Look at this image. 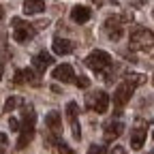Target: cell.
Segmentation results:
<instances>
[{
  "mask_svg": "<svg viewBox=\"0 0 154 154\" xmlns=\"http://www.w3.org/2000/svg\"><path fill=\"white\" fill-rule=\"evenodd\" d=\"M34 126H36V113L32 105H22V128H19V139L17 150H24L32 137H34Z\"/></svg>",
  "mask_w": 154,
  "mask_h": 154,
  "instance_id": "1",
  "label": "cell"
},
{
  "mask_svg": "<svg viewBox=\"0 0 154 154\" xmlns=\"http://www.w3.org/2000/svg\"><path fill=\"white\" fill-rule=\"evenodd\" d=\"M128 43L137 51H148L154 47V32L148 28H141V26H135L128 34Z\"/></svg>",
  "mask_w": 154,
  "mask_h": 154,
  "instance_id": "2",
  "label": "cell"
},
{
  "mask_svg": "<svg viewBox=\"0 0 154 154\" xmlns=\"http://www.w3.org/2000/svg\"><path fill=\"white\" fill-rule=\"evenodd\" d=\"M11 26H13V41L15 43H28L34 38L36 30L34 26H30L28 22H24L22 17H13L11 19Z\"/></svg>",
  "mask_w": 154,
  "mask_h": 154,
  "instance_id": "3",
  "label": "cell"
},
{
  "mask_svg": "<svg viewBox=\"0 0 154 154\" xmlns=\"http://www.w3.org/2000/svg\"><path fill=\"white\" fill-rule=\"evenodd\" d=\"M86 64L96 73H105L111 66V56L105 49H92L88 54V58H86Z\"/></svg>",
  "mask_w": 154,
  "mask_h": 154,
  "instance_id": "4",
  "label": "cell"
},
{
  "mask_svg": "<svg viewBox=\"0 0 154 154\" xmlns=\"http://www.w3.org/2000/svg\"><path fill=\"white\" fill-rule=\"evenodd\" d=\"M86 105H88V109H92L96 113H105L109 109V96L103 90H92L86 94Z\"/></svg>",
  "mask_w": 154,
  "mask_h": 154,
  "instance_id": "5",
  "label": "cell"
},
{
  "mask_svg": "<svg viewBox=\"0 0 154 154\" xmlns=\"http://www.w3.org/2000/svg\"><path fill=\"white\" fill-rule=\"evenodd\" d=\"M146 139H148V124L143 120H137L135 126H133V131H131V148L133 150H141Z\"/></svg>",
  "mask_w": 154,
  "mask_h": 154,
  "instance_id": "6",
  "label": "cell"
},
{
  "mask_svg": "<svg viewBox=\"0 0 154 154\" xmlns=\"http://www.w3.org/2000/svg\"><path fill=\"white\" fill-rule=\"evenodd\" d=\"M133 90H135V86H131L128 82H124V84H120L118 88H116V92H113V105H116V109H118V113H120L122 107L131 101Z\"/></svg>",
  "mask_w": 154,
  "mask_h": 154,
  "instance_id": "7",
  "label": "cell"
},
{
  "mask_svg": "<svg viewBox=\"0 0 154 154\" xmlns=\"http://www.w3.org/2000/svg\"><path fill=\"white\" fill-rule=\"evenodd\" d=\"M36 69H19L13 77V84L15 86H22V84H30V86H38L41 84V77L36 75Z\"/></svg>",
  "mask_w": 154,
  "mask_h": 154,
  "instance_id": "8",
  "label": "cell"
},
{
  "mask_svg": "<svg viewBox=\"0 0 154 154\" xmlns=\"http://www.w3.org/2000/svg\"><path fill=\"white\" fill-rule=\"evenodd\" d=\"M66 118H69V124H71V133L75 139H82V128H79V118H77V103L75 101H69L66 103Z\"/></svg>",
  "mask_w": 154,
  "mask_h": 154,
  "instance_id": "9",
  "label": "cell"
},
{
  "mask_svg": "<svg viewBox=\"0 0 154 154\" xmlns=\"http://www.w3.org/2000/svg\"><path fill=\"white\" fill-rule=\"evenodd\" d=\"M51 77H54L56 82H62V84H71V82L75 84V79H77L71 64H58V66L51 71Z\"/></svg>",
  "mask_w": 154,
  "mask_h": 154,
  "instance_id": "10",
  "label": "cell"
},
{
  "mask_svg": "<svg viewBox=\"0 0 154 154\" xmlns=\"http://www.w3.org/2000/svg\"><path fill=\"white\" fill-rule=\"evenodd\" d=\"M122 22H124V19L113 17V15L105 19V34H107V38H111V41H118V38L122 36Z\"/></svg>",
  "mask_w": 154,
  "mask_h": 154,
  "instance_id": "11",
  "label": "cell"
},
{
  "mask_svg": "<svg viewBox=\"0 0 154 154\" xmlns=\"http://www.w3.org/2000/svg\"><path fill=\"white\" fill-rule=\"evenodd\" d=\"M45 124H47V128H49V133H51V137L60 139V135H62V122H60V113H58V111H49V113L45 116Z\"/></svg>",
  "mask_w": 154,
  "mask_h": 154,
  "instance_id": "12",
  "label": "cell"
},
{
  "mask_svg": "<svg viewBox=\"0 0 154 154\" xmlns=\"http://www.w3.org/2000/svg\"><path fill=\"white\" fill-rule=\"evenodd\" d=\"M54 64V56L51 54H47V51H38V54H34L32 56V69H36L38 73H43L47 66H51Z\"/></svg>",
  "mask_w": 154,
  "mask_h": 154,
  "instance_id": "13",
  "label": "cell"
},
{
  "mask_svg": "<svg viewBox=\"0 0 154 154\" xmlns=\"http://www.w3.org/2000/svg\"><path fill=\"white\" fill-rule=\"evenodd\" d=\"M105 141H113V139H118L120 135L124 133V124L120 122V120H109L107 124H105Z\"/></svg>",
  "mask_w": 154,
  "mask_h": 154,
  "instance_id": "14",
  "label": "cell"
},
{
  "mask_svg": "<svg viewBox=\"0 0 154 154\" xmlns=\"http://www.w3.org/2000/svg\"><path fill=\"white\" fill-rule=\"evenodd\" d=\"M51 49H54V54L66 56V54H73L75 43H73V41H69V38H60V36H56V38H54V43H51Z\"/></svg>",
  "mask_w": 154,
  "mask_h": 154,
  "instance_id": "15",
  "label": "cell"
},
{
  "mask_svg": "<svg viewBox=\"0 0 154 154\" xmlns=\"http://www.w3.org/2000/svg\"><path fill=\"white\" fill-rule=\"evenodd\" d=\"M90 9L88 7H73L71 9V19H73V22L75 24H86L88 22V19H90Z\"/></svg>",
  "mask_w": 154,
  "mask_h": 154,
  "instance_id": "16",
  "label": "cell"
},
{
  "mask_svg": "<svg viewBox=\"0 0 154 154\" xmlns=\"http://www.w3.org/2000/svg\"><path fill=\"white\" fill-rule=\"evenodd\" d=\"M45 11V2L43 0H26L24 2V13L26 15H38Z\"/></svg>",
  "mask_w": 154,
  "mask_h": 154,
  "instance_id": "17",
  "label": "cell"
},
{
  "mask_svg": "<svg viewBox=\"0 0 154 154\" xmlns=\"http://www.w3.org/2000/svg\"><path fill=\"white\" fill-rule=\"evenodd\" d=\"M22 96H9L7 99V103H5V107H2V111L5 113H11L13 109H17V107H22Z\"/></svg>",
  "mask_w": 154,
  "mask_h": 154,
  "instance_id": "18",
  "label": "cell"
},
{
  "mask_svg": "<svg viewBox=\"0 0 154 154\" xmlns=\"http://www.w3.org/2000/svg\"><path fill=\"white\" fill-rule=\"evenodd\" d=\"M124 82H128L131 86H139V84H143V82H146V77H143V75H137V73H128Z\"/></svg>",
  "mask_w": 154,
  "mask_h": 154,
  "instance_id": "19",
  "label": "cell"
},
{
  "mask_svg": "<svg viewBox=\"0 0 154 154\" xmlns=\"http://www.w3.org/2000/svg\"><path fill=\"white\" fill-rule=\"evenodd\" d=\"M88 154H107V150H105V146H101V143H92V146L88 148Z\"/></svg>",
  "mask_w": 154,
  "mask_h": 154,
  "instance_id": "20",
  "label": "cell"
},
{
  "mask_svg": "<svg viewBox=\"0 0 154 154\" xmlns=\"http://www.w3.org/2000/svg\"><path fill=\"white\" fill-rule=\"evenodd\" d=\"M9 128H11V131H19V128H22V122H19L17 118H11V120H9Z\"/></svg>",
  "mask_w": 154,
  "mask_h": 154,
  "instance_id": "21",
  "label": "cell"
},
{
  "mask_svg": "<svg viewBox=\"0 0 154 154\" xmlns=\"http://www.w3.org/2000/svg\"><path fill=\"white\" fill-rule=\"evenodd\" d=\"M58 150H60V154H73V150L64 143V141H60V143H58Z\"/></svg>",
  "mask_w": 154,
  "mask_h": 154,
  "instance_id": "22",
  "label": "cell"
},
{
  "mask_svg": "<svg viewBox=\"0 0 154 154\" xmlns=\"http://www.w3.org/2000/svg\"><path fill=\"white\" fill-rule=\"evenodd\" d=\"M75 84H77V86H82V88H88V86H90L88 77H77V79H75Z\"/></svg>",
  "mask_w": 154,
  "mask_h": 154,
  "instance_id": "23",
  "label": "cell"
},
{
  "mask_svg": "<svg viewBox=\"0 0 154 154\" xmlns=\"http://www.w3.org/2000/svg\"><path fill=\"white\" fill-rule=\"evenodd\" d=\"M109 154H126V150H124V148H122V146H113V148H111V152H109Z\"/></svg>",
  "mask_w": 154,
  "mask_h": 154,
  "instance_id": "24",
  "label": "cell"
},
{
  "mask_svg": "<svg viewBox=\"0 0 154 154\" xmlns=\"http://www.w3.org/2000/svg\"><path fill=\"white\" fill-rule=\"evenodd\" d=\"M7 141H9V139H7V135H5V133H0V146H7Z\"/></svg>",
  "mask_w": 154,
  "mask_h": 154,
  "instance_id": "25",
  "label": "cell"
},
{
  "mask_svg": "<svg viewBox=\"0 0 154 154\" xmlns=\"http://www.w3.org/2000/svg\"><path fill=\"white\" fill-rule=\"evenodd\" d=\"M92 2H94V5H96V7H101V5H103V2H105V0H92Z\"/></svg>",
  "mask_w": 154,
  "mask_h": 154,
  "instance_id": "26",
  "label": "cell"
},
{
  "mask_svg": "<svg viewBox=\"0 0 154 154\" xmlns=\"http://www.w3.org/2000/svg\"><path fill=\"white\" fill-rule=\"evenodd\" d=\"M2 19H5V9L0 7V22H2Z\"/></svg>",
  "mask_w": 154,
  "mask_h": 154,
  "instance_id": "27",
  "label": "cell"
},
{
  "mask_svg": "<svg viewBox=\"0 0 154 154\" xmlns=\"http://www.w3.org/2000/svg\"><path fill=\"white\" fill-rule=\"evenodd\" d=\"M0 79H2V64H0Z\"/></svg>",
  "mask_w": 154,
  "mask_h": 154,
  "instance_id": "28",
  "label": "cell"
},
{
  "mask_svg": "<svg viewBox=\"0 0 154 154\" xmlns=\"http://www.w3.org/2000/svg\"><path fill=\"white\" fill-rule=\"evenodd\" d=\"M152 137H154V131H152Z\"/></svg>",
  "mask_w": 154,
  "mask_h": 154,
  "instance_id": "29",
  "label": "cell"
},
{
  "mask_svg": "<svg viewBox=\"0 0 154 154\" xmlns=\"http://www.w3.org/2000/svg\"><path fill=\"white\" fill-rule=\"evenodd\" d=\"M148 154H154V152H148Z\"/></svg>",
  "mask_w": 154,
  "mask_h": 154,
  "instance_id": "30",
  "label": "cell"
},
{
  "mask_svg": "<svg viewBox=\"0 0 154 154\" xmlns=\"http://www.w3.org/2000/svg\"><path fill=\"white\" fill-rule=\"evenodd\" d=\"M152 82H154V77H152Z\"/></svg>",
  "mask_w": 154,
  "mask_h": 154,
  "instance_id": "31",
  "label": "cell"
}]
</instances>
